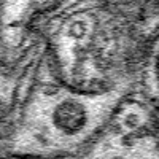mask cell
I'll return each instance as SVG.
<instances>
[{
    "mask_svg": "<svg viewBox=\"0 0 159 159\" xmlns=\"http://www.w3.org/2000/svg\"><path fill=\"white\" fill-rule=\"evenodd\" d=\"M78 159H159V118L145 105L126 100Z\"/></svg>",
    "mask_w": 159,
    "mask_h": 159,
    "instance_id": "cell-2",
    "label": "cell"
},
{
    "mask_svg": "<svg viewBox=\"0 0 159 159\" xmlns=\"http://www.w3.org/2000/svg\"><path fill=\"white\" fill-rule=\"evenodd\" d=\"M3 102H0V127H2V124H3V105H2Z\"/></svg>",
    "mask_w": 159,
    "mask_h": 159,
    "instance_id": "cell-3",
    "label": "cell"
},
{
    "mask_svg": "<svg viewBox=\"0 0 159 159\" xmlns=\"http://www.w3.org/2000/svg\"><path fill=\"white\" fill-rule=\"evenodd\" d=\"M130 81L81 88L42 80L29 89L7 132L3 151L19 159H78L127 100Z\"/></svg>",
    "mask_w": 159,
    "mask_h": 159,
    "instance_id": "cell-1",
    "label": "cell"
}]
</instances>
